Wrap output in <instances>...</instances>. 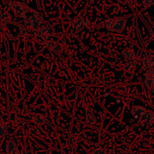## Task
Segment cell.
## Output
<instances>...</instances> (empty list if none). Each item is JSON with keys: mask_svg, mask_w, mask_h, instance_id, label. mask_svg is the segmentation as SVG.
<instances>
[{"mask_svg": "<svg viewBox=\"0 0 154 154\" xmlns=\"http://www.w3.org/2000/svg\"><path fill=\"white\" fill-rule=\"evenodd\" d=\"M38 35L45 40L48 41L51 35V29L48 25H44L38 30Z\"/></svg>", "mask_w": 154, "mask_h": 154, "instance_id": "obj_6", "label": "cell"}, {"mask_svg": "<svg viewBox=\"0 0 154 154\" xmlns=\"http://www.w3.org/2000/svg\"><path fill=\"white\" fill-rule=\"evenodd\" d=\"M26 28L29 29H36L41 25V20L36 15H32L29 17L25 22Z\"/></svg>", "mask_w": 154, "mask_h": 154, "instance_id": "obj_4", "label": "cell"}, {"mask_svg": "<svg viewBox=\"0 0 154 154\" xmlns=\"http://www.w3.org/2000/svg\"><path fill=\"white\" fill-rule=\"evenodd\" d=\"M11 14H8V13H4L1 15V17H0V27L2 30H5L6 29L7 24L11 20Z\"/></svg>", "mask_w": 154, "mask_h": 154, "instance_id": "obj_11", "label": "cell"}, {"mask_svg": "<svg viewBox=\"0 0 154 154\" xmlns=\"http://www.w3.org/2000/svg\"><path fill=\"white\" fill-rule=\"evenodd\" d=\"M118 2H119L120 3L122 4H127V5H129L131 8H132L133 9H134V4L133 0H117Z\"/></svg>", "mask_w": 154, "mask_h": 154, "instance_id": "obj_19", "label": "cell"}, {"mask_svg": "<svg viewBox=\"0 0 154 154\" xmlns=\"http://www.w3.org/2000/svg\"><path fill=\"white\" fill-rule=\"evenodd\" d=\"M143 69H152L154 67V55H147L142 59Z\"/></svg>", "mask_w": 154, "mask_h": 154, "instance_id": "obj_7", "label": "cell"}, {"mask_svg": "<svg viewBox=\"0 0 154 154\" xmlns=\"http://www.w3.org/2000/svg\"><path fill=\"white\" fill-rule=\"evenodd\" d=\"M127 18L125 17H120L118 18L117 20H116L114 21L113 26H112V31H115L116 32H123L124 29L126 25Z\"/></svg>", "mask_w": 154, "mask_h": 154, "instance_id": "obj_5", "label": "cell"}, {"mask_svg": "<svg viewBox=\"0 0 154 154\" xmlns=\"http://www.w3.org/2000/svg\"><path fill=\"white\" fill-rule=\"evenodd\" d=\"M4 4L7 8L13 11L16 15L21 17H26V13L29 11V7L23 2L13 1V0H4Z\"/></svg>", "mask_w": 154, "mask_h": 154, "instance_id": "obj_1", "label": "cell"}, {"mask_svg": "<svg viewBox=\"0 0 154 154\" xmlns=\"http://www.w3.org/2000/svg\"><path fill=\"white\" fill-rule=\"evenodd\" d=\"M115 20L112 17H109V18L106 19L104 21V27L106 28L107 30H112V26H113V23Z\"/></svg>", "mask_w": 154, "mask_h": 154, "instance_id": "obj_17", "label": "cell"}, {"mask_svg": "<svg viewBox=\"0 0 154 154\" xmlns=\"http://www.w3.org/2000/svg\"><path fill=\"white\" fill-rule=\"evenodd\" d=\"M45 46L50 50L52 53L55 54H60L63 51V45L60 42L57 41L50 40L45 42Z\"/></svg>", "mask_w": 154, "mask_h": 154, "instance_id": "obj_2", "label": "cell"}, {"mask_svg": "<svg viewBox=\"0 0 154 154\" xmlns=\"http://www.w3.org/2000/svg\"><path fill=\"white\" fill-rule=\"evenodd\" d=\"M122 56L128 60H132L134 57V51L131 48H126L122 51Z\"/></svg>", "mask_w": 154, "mask_h": 154, "instance_id": "obj_15", "label": "cell"}, {"mask_svg": "<svg viewBox=\"0 0 154 154\" xmlns=\"http://www.w3.org/2000/svg\"><path fill=\"white\" fill-rule=\"evenodd\" d=\"M7 130H8V128H7L6 123L3 121H0V138L6 134Z\"/></svg>", "mask_w": 154, "mask_h": 154, "instance_id": "obj_16", "label": "cell"}, {"mask_svg": "<svg viewBox=\"0 0 154 154\" xmlns=\"http://www.w3.org/2000/svg\"><path fill=\"white\" fill-rule=\"evenodd\" d=\"M72 26L74 30L76 31V32H79L85 26V20H84V19L82 17H78L74 21H72Z\"/></svg>", "mask_w": 154, "mask_h": 154, "instance_id": "obj_10", "label": "cell"}, {"mask_svg": "<svg viewBox=\"0 0 154 154\" xmlns=\"http://www.w3.org/2000/svg\"><path fill=\"white\" fill-rule=\"evenodd\" d=\"M146 109L142 106H132L131 109V115L134 116V118L137 119L140 118L142 115L146 112Z\"/></svg>", "mask_w": 154, "mask_h": 154, "instance_id": "obj_9", "label": "cell"}, {"mask_svg": "<svg viewBox=\"0 0 154 154\" xmlns=\"http://www.w3.org/2000/svg\"><path fill=\"white\" fill-rule=\"evenodd\" d=\"M32 120L34 124L36 125H45L46 120L45 118L42 114L41 113H35L32 117Z\"/></svg>", "mask_w": 154, "mask_h": 154, "instance_id": "obj_12", "label": "cell"}, {"mask_svg": "<svg viewBox=\"0 0 154 154\" xmlns=\"http://www.w3.org/2000/svg\"><path fill=\"white\" fill-rule=\"evenodd\" d=\"M154 122V113L149 111H146L143 115H142L138 120V124L141 126L151 125Z\"/></svg>", "mask_w": 154, "mask_h": 154, "instance_id": "obj_3", "label": "cell"}, {"mask_svg": "<svg viewBox=\"0 0 154 154\" xmlns=\"http://www.w3.org/2000/svg\"><path fill=\"white\" fill-rule=\"evenodd\" d=\"M145 80H152L154 79V70L152 69H146V72L144 74Z\"/></svg>", "mask_w": 154, "mask_h": 154, "instance_id": "obj_18", "label": "cell"}, {"mask_svg": "<svg viewBox=\"0 0 154 154\" xmlns=\"http://www.w3.org/2000/svg\"><path fill=\"white\" fill-rule=\"evenodd\" d=\"M85 119H86V122L88 124H91V125L95 124L96 117L91 109H88L86 110V116H85Z\"/></svg>", "mask_w": 154, "mask_h": 154, "instance_id": "obj_14", "label": "cell"}, {"mask_svg": "<svg viewBox=\"0 0 154 154\" xmlns=\"http://www.w3.org/2000/svg\"><path fill=\"white\" fill-rule=\"evenodd\" d=\"M92 154H107L105 148H97L92 151Z\"/></svg>", "mask_w": 154, "mask_h": 154, "instance_id": "obj_21", "label": "cell"}, {"mask_svg": "<svg viewBox=\"0 0 154 154\" xmlns=\"http://www.w3.org/2000/svg\"><path fill=\"white\" fill-rule=\"evenodd\" d=\"M7 154H20L17 144L13 140H10L6 143Z\"/></svg>", "mask_w": 154, "mask_h": 154, "instance_id": "obj_8", "label": "cell"}, {"mask_svg": "<svg viewBox=\"0 0 154 154\" xmlns=\"http://www.w3.org/2000/svg\"><path fill=\"white\" fill-rule=\"evenodd\" d=\"M154 5V0H143V5L146 8L152 6Z\"/></svg>", "mask_w": 154, "mask_h": 154, "instance_id": "obj_22", "label": "cell"}, {"mask_svg": "<svg viewBox=\"0 0 154 154\" xmlns=\"http://www.w3.org/2000/svg\"><path fill=\"white\" fill-rule=\"evenodd\" d=\"M136 69V64L132 61H128L124 64L123 70L127 73H133Z\"/></svg>", "mask_w": 154, "mask_h": 154, "instance_id": "obj_13", "label": "cell"}, {"mask_svg": "<svg viewBox=\"0 0 154 154\" xmlns=\"http://www.w3.org/2000/svg\"><path fill=\"white\" fill-rule=\"evenodd\" d=\"M2 11H1V10H0V17H1V15H2Z\"/></svg>", "mask_w": 154, "mask_h": 154, "instance_id": "obj_23", "label": "cell"}, {"mask_svg": "<svg viewBox=\"0 0 154 154\" xmlns=\"http://www.w3.org/2000/svg\"><path fill=\"white\" fill-rule=\"evenodd\" d=\"M145 82H146V85L148 87V88L154 93V79H152V80H145Z\"/></svg>", "mask_w": 154, "mask_h": 154, "instance_id": "obj_20", "label": "cell"}]
</instances>
